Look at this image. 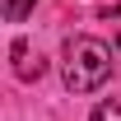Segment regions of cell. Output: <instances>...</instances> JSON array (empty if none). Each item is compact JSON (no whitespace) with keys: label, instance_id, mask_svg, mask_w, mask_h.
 I'll return each mask as SVG.
<instances>
[{"label":"cell","instance_id":"obj_1","mask_svg":"<svg viewBox=\"0 0 121 121\" xmlns=\"http://www.w3.org/2000/svg\"><path fill=\"white\" fill-rule=\"evenodd\" d=\"M60 75H65V89L70 93L103 89L107 75H112V47L103 37H89V33L65 37V47H60Z\"/></svg>","mask_w":121,"mask_h":121},{"label":"cell","instance_id":"obj_2","mask_svg":"<svg viewBox=\"0 0 121 121\" xmlns=\"http://www.w3.org/2000/svg\"><path fill=\"white\" fill-rule=\"evenodd\" d=\"M33 5H37V0H5V19H9V23H23V19L33 14Z\"/></svg>","mask_w":121,"mask_h":121},{"label":"cell","instance_id":"obj_3","mask_svg":"<svg viewBox=\"0 0 121 121\" xmlns=\"http://www.w3.org/2000/svg\"><path fill=\"white\" fill-rule=\"evenodd\" d=\"M89 121H121V103H98Z\"/></svg>","mask_w":121,"mask_h":121},{"label":"cell","instance_id":"obj_4","mask_svg":"<svg viewBox=\"0 0 121 121\" xmlns=\"http://www.w3.org/2000/svg\"><path fill=\"white\" fill-rule=\"evenodd\" d=\"M117 23H121V9H117Z\"/></svg>","mask_w":121,"mask_h":121}]
</instances>
